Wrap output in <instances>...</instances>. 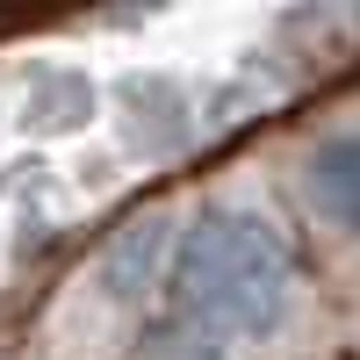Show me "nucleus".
<instances>
[{
  "mask_svg": "<svg viewBox=\"0 0 360 360\" xmlns=\"http://www.w3.org/2000/svg\"><path fill=\"white\" fill-rule=\"evenodd\" d=\"M166 310L202 324L217 346H281L310 310L303 252L274 224V209L245 195L202 202L173 238L166 266Z\"/></svg>",
  "mask_w": 360,
  "mask_h": 360,
  "instance_id": "f257e3e1",
  "label": "nucleus"
},
{
  "mask_svg": "<svg viewBox=\"0 0 360 360\" xmlns=\"http://www.w3.org/2000/svg\"><path fill=\"white\" fill-rule=\"evenodd\" d=\"M173 238H180V224L159 217V209L123 224L94 259V295L123 317H152V295L166 288V266H173Z\"/></svg>",
  "mask_w": 360,
  "mask_h": 360,
  "instance_id": "f03ea898",
  "label": "nucleus"
},
{
  "mask_svg": "<svg viewBox=\"0 0 360 360\" xmlns=\"http://www.w3.org/2000/svg\"><path fill=\"white\" fill-rule=\"evenodd\" d=\"M295 195H303L317 231L360 245V123H339V130H324V137L303 144V159H295Z\"/></svg>",
  "mask_w": 360,
  "mask_h": 360,
  "instance_id": "7ed1b4c3",
  "label": "nucleus"
},
{
  "mask_svg": "<svg viewBox=\"0 0 360 360\" xmlns=\"http://www.w3.org/2000/svg\"><path fill=\"white\" fill-rule=\"evenodd\" d=\"M115 115H123L130 144H144V152H173V144L195 130L188 86L166 79V72H137V79H123V86H115Z\"/></svg>",
  "mask_w": 360,
  "mask_h": 360,
  "instance_id": "20e7f679",
  "label": "nucleus"
},
{
  "mask_svg": "<svg viewBox=\"0 0 360 360\" xmlns=\"http://www.w3.org/2000/svg\"><path fill=\"white\" fill-rule=\"evenodd\" d=\"M94 108H101V86L79 65H37L22 86V130L29 137H72L94 123Z\"/></svg>",
  "mask_w": 360,
  "mask_h": 360,
  "instance_id": "39448f33",
  "label": "nucleus"
},
{
  "mask_svg": "<svg viewBox=\"0 0 360 360\" xmlns=\"http://www.w3.org/2000/svg\"><path fill=\"white\" fill-rule=\"evenodd\" d=\"M123 360H231V346H217V339L202 332V324L173 317V310L159 303L152 317H137V332H130Z\"/></svg>",
  "mask_w": 360,
  "mask_h": 360,
  "instance_id": "423d86ee",
  "label": "nucleus"
}]
</instances>
